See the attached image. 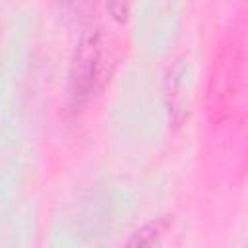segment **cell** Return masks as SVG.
I'll return each instance as SVG.
<instances>
[{
    "mask_svg": "<svg viewBox=\"0 0 248 248\" xmlns=\"http://www.w3.org/2000/svg\"><path fill=\"white\" fill-rule=\"evenodd\" d=\"M165 99L169 114L174 126H180L188 116V93H186V66L176 62L165 79Z\"/></svg>",
    "mask_w": 248,
    "mask_h": 248,
    "instance_id": "3",
    "label": "cell"
},
{
    "mask_svg": "<svg viewBox=\"0 0 248 248\" xmlns=\"http://www.w3.org/2000/svg\"><path fill=\"white\" fill-rule=\"evenodd\" d=\"M103 43L99 31L85 33L72 54L70 70H68V99L74 107H79L95 89L97 74L101 68Z\"/></svg>",
    "mask_w": 248,
    "mask_h": 248,
    "instance_id": "1",
    "label": "cell"
},
{
    "mask_svg": "<svg viewBox=\"0 0 248 248\" xmlns=\"http://www.w3.org/2000/svg\"><path fill=\"white\" fill-rule=\"evenodd\" d=\"M107 8L112 14L114 19L118 21H126L128 17V8H130V0H107Z\"/></svg>",
    "mask_w": 248,
    "mask_h": 248,
    "instance_id": "5",
    "label": "cell"
},
{
    "mask_svg": "<svg viewBox=\"0 0 248 248\" xmlns=\"http://www.w3.org/2000/svg\"><path fill=\"white\" fill-rule=\"evenodd\" d=\"M167 225L169 221L159 217L155 221H149L147 225H143L141 229H138L134 232V236L130 238V246H153L159 242V238L163 236V232L167 231Z\"/></svg>",
    "mask_w": 248,
    "mask_h": 248,
    "instance_id": "4",
    "label": "cell"
},
{
    "mask_svg": "<svg viewBox=\"0 0 248 248\" xmlns=\"http://www.w3.org/2000/svg\"><path fill=\"white\" fill-rule=\"evenodd\" d=\"M238 70H240V58L236 46L234 45L223 46L213 60L207 81V112L213 120H221L229 114L240 74Z\"/></svg>",
    "mask_w": 248,
    "mask_h": 248,
    "instance_id": "2",
    "label": "cell"
}]
</instances>
